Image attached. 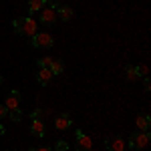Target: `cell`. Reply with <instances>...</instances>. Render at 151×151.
<instances>
[{"label":"cell","mask_w":151,"mask_h":151,"mask_svg":"<svg viewBox=\"0 0 151 151\" xmlns=\"http://www.w3.org/2000/svg\"><path fill=\"white\" fill-rule=\"evenodd\" d=\"M12 26H14L16 35L28 36V38H32V36L38 32V22H36L32 16H20V18H14Z\"/></svg>","instance_id":"1"},{"label":"cell","mask_w":151,"mask_h":151,"mask_svg":"<svg viewBox=\"0 0 151 151\" xmlns=\"http://www.w3.org/2000/svg\"><path fill=\"white\" fill-rule=\"evenodd\" d=\"M73 125V119H70L69 113H58L57 119H55V127L57 131H67V129Z\"/></svg>","instance_id":"8"},{"label":"cell","mask_w":151,"mask_h":151,"mask_svg":"<svg viewBox=\"0 0 151 151\" xmlns=\"http://www.w3.org/2000/svg\"><path fill=\"white\" fill-rule=\"evenodd\" d=\"M52 151H69V143H67V141H63V139H58L57 143H55Z\"/></svg>","instance_id":"16"},{"label":"cell","mask_w":151,"mask_h":151,"mask_svg":"<svg viewBox=\"0 0 151 151\" xmlns=\"http://www.w3.org/2000/svg\"><path fill=\"white\" fill-rule=\"evenodd\" d=\"M149 139H151V137H149V131L133 133V135L127 139V147H129V149H143V147H147Z\"/></svg>","instance_id":"2"},{"label":"cell","mask_w":151,"mask_h":151,"mask_svg":"<svg viewBox=\"0 0 151 151\" xmlns=\"http://www.w3.org/2000/svg\"><path fill=\"white\" fill-rule=\"evenodd\" d=\"M20 101H22V95H20V91H10L8 93V97H6V101H4V107L8 109V111H12V109H18L20 107Z\"/></svg>","instance_id":"7"},{"label":"cell","mask_w":151,"mask_h":151,"mask_svg":"<svg viewBox=\"0 0 151 151\" xmlns=\"http://www.w3.org/2000/svg\"><path fill=\"white\" fill-rule=\"evenodd\" d=\"M48 69L52 73V77H58L63 70H65V65H63V60H58V58H52V63L48 65Z\"/></svg>","instance_id":"14"},{"label":"cell","mask_w":151,"mask_h":151,"mask_svg":"<svg viewBox=\"0 0 151 151\" xmlns=\"http://www.w3.org/2000/svg\"><path fill=\"white\" fill-rule=\"evenodd\" d=\"M30 131H32V135H36V137H45V135H47V129H45L42 119H32Z\"/></svg>","instance_id":"9"},{"label":"cell","mask_w":151,"mask_h":151,"mask_svg":"<svg viewBox=\"0 0 151 151\" xmlns=\"http://www.w3.org/2000/svg\"><path fill=\"white\" fill-rule=\"evenodd\" d=\"M30 151H52L50 147H35V149H30Z\"/></svg>","instance_id":"23"},{"label":"cell","mask_w":151,"mask_h":151,"mask_svg":"<svg viewBox=\"0 0 151 151\" xmlns=\"http://www.w3.org/2000/svg\"><path fill=\"white\" fill-rule=\"evenodd\" d=\"M75 135H77V149L75 151H91L93 149V141H91V137L85 135L81 129H79Z\"/></svg>","instance_id":"6"},{"label":"cell","mask_w":151,"mask_h":151,"mask_svg":"<svg viewBox=\"0 0 151 151\" xmlns=\"http://www.w3.org/2000/svg\"><path fill=\"white\" fill-rule=\"evenodd\" d=\"M48 0H28V16H32L35 12H40L47 6Z\"/></svg>","instance_id":"12"},{"label":"cell","mask_w":151,"mask_h":151,"mask_svg":"<svg viewBox=\"0 0 151 151\" xmlns=\"http://www.w3.org/2000/svg\"><path fill=\"white\" fill-rule=\"evenodd\" d=\"M73 8L70 6H58L57 8V18L58 20H63V22H69L70 18H73Z\"/></svg>","instance_id":"10"},{"label":"cell","mask_w":151,"mask_h":151,"mask_svg":"<svg viewBox=\"0 0 151 151\" xmlns=\"http://www.w3.org/2000/svg\"><path fill=\"white\" fill-rule=\"evenodd\" d=\"M125 79H127L129 83L139 79V73H137V67H135V65H127V67H125Z\"/></svg>","instance_id":"15"},{"label":"cell","mask_w":151,"mask_h":151,"mask_svg":"<svg viewBox=\"0 0 151 151\" xmlns=\"http://www.w3.org/2000/svg\"><path fill=\"white\" fill-rule=\"evenodd\" d=\"M105 147L111 151H125L127 149V141L119 135H113V137H105Z\"/></svg>","instance_id":"4"},{"label":"cell","mask_w":151,"mask_h":151,"mask_svg":"<svg viewBox=\"0 0 151 151\" xmlns=\"http://www.w3.org/2000/svg\"><path fill=\"white\" fill-rule=\"evenodd\" d=\"M50 63H52V57H42V58H38V60H36L38 69H47Z\"/></svg>","instance_id":"17"},{"label":"cell","mask_w":151,"mask_h":151,"mask_svg":"<svg viewBox=\"0 0 151 151\" xmlns=\"http://www.w3.org/2000/svg\"><path fill=\"white\" fill-rule=\"evenodd\" d=\"M50 79H52V73H50V69H38V73H36V81L40 83V85H42V87H45V85H48V83H50Z\"/></svg>","instance_id":"13"},{"label":"cell","mask_w":151,"mask_h":151,"mask_svg":"<svg viewBox=\"0 0 151 151\" xmlns=\"http://www.w3.org/2000/svg\"><path fill=\"white\" fill-rule=\"evenodd\" d=\"M30 45L35 48H50L55 45V38L48 35V32H36V35L30 38Z\"/></svg>","instance_id":"3"},{"label":"cell","mask_w":151,"mask_h":151,"mask_svg":"<svg viewBox=\"0 0 151 151\" xmlns=\"http://www.w3.org/2000/svg\"><path fill=\"white\" fill-rule=\"evenodd\" d=\"M2 83H4V79H2V75H0V85H2Z\"/></svg>","instance_id":"25"},{"label":"cell","mask_w":151,"mask_h":151,"mask_svg":"<svg viewBox=\"0 0 151 151\" xmlns=\"http://www.w3.org/2000/svg\"><path fill=\"white\" fill-rule=\"evenodd\" d=\"M40 22L45 24V26H52V24L57 22V8H52V6L47 4L40 10Z\"/></svg>","instance_id":"5"},{"label":"cell","mask_w":151,"mask_h":151,"mask_svg":"<svg viewBox=\"0 0 151 151\" xmlns=\"http://www.w3.org/2000/svg\"><path fill=\"white\" fill-rule=\"evenodd\" d=\"M135 123H137V129L139 131H149V127H151V119L145 113H139L137 119H135Z\"/></svg>","instance_id":"11"},{"label":"cell","mask_w":151,"mask_h":151,"mask_svg":"<svg viewBox=\"0 0 151 151\" xmlns=\"http://www.w3.org/2000/svg\"><path fill=\"white\" fill-rule=\"evenodd\" d=\"M137 73H139V77H147L149 75V69L145 65H141V67H137Z\"/></svg>","instance_id":"19"},{"label":"cell","mask_w":151,"mask_h":151,"mask_svg":"<svg viewBox=\"0 0 151 151\" xmlns=\"http://www.w3.org/2000/svg\"><path fill=\"white\" fill-rule=\"evenodd\" d=\"M10 113V119L14 121V123H18L20 119H22V113H20V109H12V111H8Z\"/></svg>","instance_id":"18"},{"label":"cell","mask_w":151,"mask_h":151,"mask_svg":"<svg viewBox=\"0 0 151 151\" xmlns=\"http://www.w3.org/2000/svg\"><path fill=\"white\" fill-rule=\"evenodd\" d=\"M143 79H145V81H143V89L149 93V91H151V81H149V77H143Z\"/></svg>","instance_id":"20"},{"label":"cell","mask_w":151,"mask_h":151,"mask_svg":"<svg viewBox=\"0 0 151 151\" xmlns=\"http://www.w3.org/2000/svg\"><path fill=\"white\" fill-rule=\"evenodd\" d=\"M6 115H8V109H6L4 105H0V119H4Z\"/></svg>","instance_id":"22"},{"label":"cell","mask_w":151,"mask_h":151,"mask_svg":"<svg viewBox=\"0 0 151 151\" xmlns=\"http://www.w3.org/2000/svg\"><path fill=\"white\" fill-rule=\"evenodd\" d=\"M40 113H42V109H35V111L30 113V117H32V119H40Z\"/></svg>","instance_id":"21"},{"label":"cell","mask_w":151,"mask_h":151,"mask_svg":"<svg viewBox=\"0 0 151 151\" xmlns=\"http://www.w3.org/2000/svg\"><path fill=\"white\" fill-rule=\"evenodd\" d=\"M4 133H6V129H4L2 125H0V135H4Z\"/></svg>","instance_id":"24"}]
</instances>
